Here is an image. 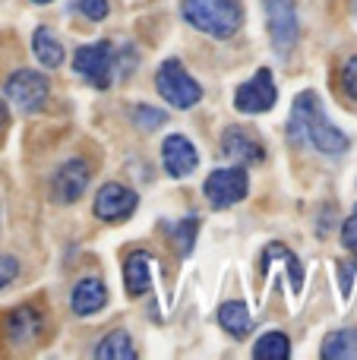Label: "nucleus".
<instances>
[{
    "label": "nucleus",
    "instance_id": "obj_11",
    "mask_svg": "<svg viewBox=\"0 0 357 360\" xmlns=\"http://www.w3.org/2000/svg\"><path fill=\"white\" fill-rule=\"evenodd\" d=\"M221 152L231 158L234 165H259L266 158V149L250 130L244 127H228L221 133Z\"/></svg>",
    "mask_w": 357,
    "mask_h": 360
},
{
    "label": "nucleus",
    "instance_id": "obj_14",
    "mask_svg": "<svg viewBox=\"0 0 357 360\" xmlns=\"http://www.w3.org/2000/svg\"><path fill=\"white\" fill-rule=\"evenodd\" d=\"M108 304V288L98 278H82L70 294V307L76 316H92Z\"/></svg>",
    "mask_w": 357,
    "mask_h": 360
},
{
    "label": "nucleus",
    "instance_id": "obj_16",
    "mask_svg": "<svg viewBox=\"0 0 357 360\" xmlns=\"http://www.w3.org/2000/svg\"><path fill=\"white\" fill-rule=\"evenodd\" d=\"M32 51H35L38 63L48 70H57L63 63V44L48 25H38L35 35H32Z\"/></svg>",
    "mask_w": 357,
    "mask_h": 360
},
{
    "label": "nucleus",
    "instance_id": "obj_2",
    "mask_svg": "<svg viewBox=\"0 0 357 360\" xmlns=\"http://www.w3.org/2000/svg\"><path fill=\"white\" fill-rule=\"evenodd\" d=\"M181 13L193 29L215 38H231L244 25V10L238 0H181Z\"/></svg>",
    "mask_w": 357,
    "mask_h": 360
},
{
    "label": "nucleus",
    "instance_id": "obj_24",
    "mask_svg": "<svg viewBox=\"0 0 357 360\" xmlns=\"http://www.w3.org/2000/svg\"><path fill=\"white\" fill-rule=\"evenodd\" d=\"M342 89L357 101V54L342 67Z\"/></svg>",
    "mask_w": 357,
    "mask_h": 360
},
{
    "label": "nucleus",
    "instance_id": "obj_20",
    "mask_svg": "<svg viewBox=\"0 0 357 360\" xmlns=\"http://www.w3.org/2000/svg\"><path fill=\"white\" fill-rule=\"evenodd\" d=\"M253 357L257 360H288L291 357V342L282 332H266L257 345H253Z\"/></svg>",
    "mask_w": 357,
    "mask_h": 360
},
{
    "label": "nucleus",
    "instance_id": "obj_4",
    "mask_svg": "<svg viewBox=\"0 0 357 360\" xmlns=\"http://www.w3.org/2000/svg\"><path fill=\"white\" fill-rule=\"evenodd\" d=\"M73 70L89 79L95 89H111L114 70H117V57H114L111 41H95V44H82L73 54Z\"/></svg>",
    "mask_w": 357,
    "mask_h": 360
},
{
    "label": "nucleus",
    "instance_id": "obj_15",
    "mask_svg": "<svg viewBox=\"0 0 357 360\" xmlns=\"http://www.w3.org/2000/svg\"><path fill=\"white\" fill-rule=\"evenodd\" d=\"M124 288L130 297L149 294V288H152V256L149 253H143V250L130 253V259L124 266Z\"/></svg>",
    "mask_w": 357,
    "mask_h": 360
},
{
    "label": "nucleus",
    "instance_id": "obj_27",
    "mask_svg": "<svg viewBox=\"0 0 357 360\" xmlns=\"http://www.w3.org/2000/svg\"><path fill=\"white\" fill-rule=\"evenodd\" d=\"M339 269H342V291H348V288H351V269L354 266H351V262H342Z\"/></svg>",
    "mask_w": 357,
    "mask_h": 360
},
{
    "label": "nucleus",
    "instance_id": "obj_25",
    "mask_svg": "<svg viewBox=\"0 0 357 360\" xmlns=\"http://www.w3.org/2000/svg\"><path fill=\"white\" fill-rule=\"evenodd\" d=\"M342 243L357 256V205H354L351 215L345 218V224H342Z\"/></svg>",
    "mask_w": 357,
    "mask_h": 360
},
{
    "label": "nucleus",
    "instance_id": "obj_3",
    "mask_svg": "<svg viewBox=\"0 0 357 360\" xmlns=\"http://www.w3.org/2000/svg\"><path fill=\"white\" fill-rule=\"evenodd\" d=\"M155 89L162 92V98L174 108H193L200 105L202 89L193 76L183 70L181 60H164L155 73Z\"/></svg>",
    "mask_w": 357,
    "mask_h": 360
},
{
    "label": "nucleus",
    "instance_id": "obj_6",
    "mask_svg": "<svg viewBox=\"0 0 357 360\" xmlns=\"http://www.w3.org/2000/svg\"><path fill=\"white\" fill-rule=\"evenodd\" d=\"M263 6H266V25H269L272 48L278 54H291V48L297 44V35H301L294 0H263Z\"/></svg>",
    "mask_w": 357,
    "mask_h": 360
},
{
    "label": "nucleus",
    "instance_id": "obj_1",
    "mask_svg": "<svg viewBox=\"0 0 357 360\" xmlns=\"http://www.w3.org/2000/svg\"><path fill=\"white\" fill-rule=\"evenodd\" d=\"M288 136L294 146H313L323 155H342L348 149V136L335 130L326 120L316 92H301L291 105V120H288Z\"/></svg>",
    "mask_w": 357,
    "mask_h": 360
},
{
    "label": "nucleus",
    "instance_id": "obj_22",
    "mask_svg": "<svg viewBox=\"0 0 357 360\" xmlns=\"http://www.w3.org/2000/svg\"><path fill=\"white\" fill-rule=\"evenodd\" d=\"M164 120H168L164 117V111H155V108H149V105L133 108V124L143 127V130H155V127H162Z\"/></svg>",
    "mask_w": 357,
    "mask_h": 360
},
{
    "label": "nucleus",
    "instance_id": "obj_21",
    "mask_svg": "<svg viewBox=\"0 0 357 360\" xmlns=\"http://www.w3.org/2000/svg\"><path fill=\"white\" fill-rule=\"evenodd\" d=\"M196 231H200V218H193V215L171 224V243L177 247L181 256H190V250H193V243H196Z\"/></svg>",
    "mask_w": 357,
    "mask_h": 360
},
{
    "label": "nucleus",
    "instance_id": "obj_13",
    "mask_svg": "<svg viewBox=\"0 0 357 360\" xmlns=\"http://www.w3.org/2000/svg\"><path fill=\"white\" fill-rule=\"evenodd\" d=\"M41 332V313L35 307H16V310L6 316V338H10L16 348L32 345Z\"/></svg>",
    "mask_w": 357,
    "mask_h": 360
},
{
    "label": "nucleus",
    "instance_id": "obj_23",
    "mask_svg": "<svg viewBox=\"0 0 357 360\" xmlns=\"http://www.w3.org/2000/svg\"><path fill=\"white\" fill-rule=\"evenodd\" d=\"M73 10H79L82 16H89L92 22H98V19L108 16V0H76Z\"/></svg>",
    "mask_w": 357,
    "mask_h": 360
},
{
    "label": "nucleus",
    "instance_id": "obj_10",
    "mask_svg": "<svg viewBox=\"0 0 357 360\" xmlns=\"http://www.w3.org/2000/svg\"><path fill=\"white\" fill-rule=\"evenodd\" d=\"M139 205V196L130 190V186L124 184H105L98 190V196H95V218H101V221H124V218H130L133 212H136Z\"/></svg>",
    "mask_w": 357,
    "mask_h": 360
},
{
    "label": "nucleus",
    "instance_id": "obj_18",
    "mask_svg": "<svg viewBox=\"0 0 357 360\" xmlns=\"http://www.w3.org/2000/svg\"><path fill=\"white\" fill-rule=\"evenodd\" d=\"M326 360H357V329H339L323 342Z\"/></svg>",
    "mask_w": 357,
    "mask_h": 360
},
{
    "label": "nucleus",
    "instance_id": "obj_7",
    "mask_svg": "<svg viewBox=\"0 0 357 360\" xmlns=\"http://www.w3.org/2000/svg\"><path fill=\"white\" fill-rule=\"evenodd\" d=\"M206 199L215 205V209H228V205H238L240 199L250 193V177H247L244 168H219L206 177V186H202Z\"/></svg>",
    "mask_w": 357,
    "mask_h": 360
},
{
    "label": "nucleus",
    "instance_id": "obj_12",
    "mask_svg": "<svg viewBox=\"0 0 357 360\" xmlns=\"http://www.w3.org/2000/svg\"><path fill=\"white\" fill-rule=\"evenodd\" d=\"M162 165L171 177H190L200 165V155L187 136H168L162 143Z\"/></svg>",
    "mask_w": 357,
    "mask_h": 360
},
{
    "label": "nucleus",
    "instance_id": "obj_9",
    "mask_svg": "<svg viewBox=\"0 0 357 360\" xmlns=\"http://www.w3.org/2000/svg\"><path fill=\"white\" fill-rule=\"evenodd\" d=\"M89 180H92L89 165L82 162V158H70V162L60 165V168H57V174L51 177V199H54L57 205L76 202V199L86 193Z\"/></svg>",
    "mask_w": 357,
    "mask_h": 360
},
{
    "label": "nucleus",
    "instance_id": "obj_19",
    "mask_svg": "<svg viewBox=\"0 0 357 360\" xmlns=\"http://www.w3.org/2000/svg\"><path fill=\"white\" fill-rule=\"evenodd\" d=\"M95 357L105 360V357H117V360H133L136 357V348H133V338L126 335L124 329H114L111 335H105L95 348Z\"/></svg>",
    "mask_w": 357,
    "mask_h": 360
},
{
    "label": "nucleus",
    "instance_id": "obj_26",
    "mask_svg": "<svg viewBox=\"0 0 357 360\" xmlns=\"http://www.w3.org/2000/svg\"><path fill=\"white\" fill-rule=\"evenodd\" d=\"M19 275V259L16 256H0V288H6Z\"/></svg>",
    "mask_w": 357,
    "mask_h": 360
},
{
    "label": "nucleus",
    "instance_id": "obj_17",
    "mask_svg": "<svg viewBox=\"0 0 357 360\" xmlns=\"http://www.w3.org/2000/svg\"><path fill=\"white\" fill-rule=\"evenodd\" d=\"M219 323H221V329H225L231 338H244V335H250V329H253L250 310H247L240 300H228V304H221Z\"/></svg>",
    "mask_w": 357,
    "mask_h": 360
},
{
    "label": "nucleus",
    "instance_id": "obj_5",
    "mask_svg": "<svg viewBox=\"0 0 357 360\" xmlns=\"http://www.w3.org/2000/svg\"><path fill=\"white\" fill-rule=\"evenodd\" d=\"M4 92L22 114H35V111H41L44 101H48L51 86H48V79H44V73H38V70H16V73L6 79Z\"/></svg>",
    "mask_w": 357,
    "mask_h": 360
},
{
    "label": "nucleus",
    "instance_id": "obj_8",
    "mask_svg": "<svg viewBox=\"0 0 357 360\" xmlns=\"http://www.w3.org/2000/svg\"><path fill=\"white\" fill-rule=\"evenodd\" d=\"M275 98H278V89H275V82H272V73L263 67V70H257L244 86H238V92H234V108L244 114H263L275 105Z\"/></svg>",
    "mask_w": 357,
    "mask_h": 360
},
{
    "label": "nucleus",
    "instance_id": "obj_29",
    "mask_svg": "<svg viewBox=\"0 0 357 360\" xmlns=\"http://www.w3.org/2000/svg\"><path fill=\"white\" fill-rule=\"evenodd\" d=\"M35 4H51V0H35Z\"/></svg>",
    "mask_w": 357,
    "mask_h": 360
},
{
    "label": "nucleus",
    "instance_id": "obj_28",
    "mask_svg": "<svg viewBox=\"0 0 357 360\" xmlns=\"http://www.w3.org/2000/svg\"><path fill=\"white\" fill-rule=\"evenodd\" d=\"M6 130V108H4V101H0V133Z\"/></svg>",
    "mask_w": 357,
    "mask_h": 360
}]
</instances>
